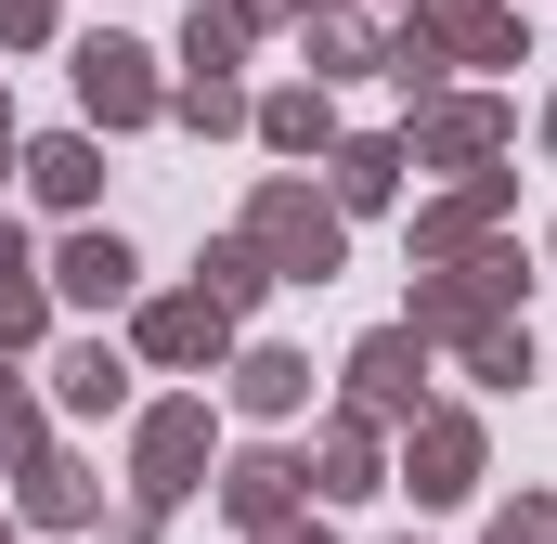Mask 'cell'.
I'll return each mask as SVG.
<instances>
[{
    "mask_svg": "<svg viewBox=\"0 0 557 544\" xmlns=\"http://www.w3.org/2000/svg\"><path fill=\"white\" fill-rule=\"evenodd\" d=\"M260 143H273V156H324V143H337L324 91H273V104H260Z\"/></svg>",
    "mask_w": 557,
    "mask_h": 544,
    "instance_id": "19",
    "label": "cell"
},
{
    "mask_svg": "<svg viewBox=\"0 0 557 544\" xmlns=\"http://www.w3.org/2000/svg\"><path fill=\"white\" fill-rule=\"evenodd\" d=\"M182 118H195V131H234L247 104H234V78H182Z\"/></svg>",
    "mask_w": 557,
    "mask_h": 544,
    "instance_id": "24",
    "label": "cell"
},
{
    "mask_svg": "<svg viewBox=\"0 0 557 544\" xmlns=\"http://www.w3.org/2000/svg\"><path fill=\"white\" fill-rule=\"evenodd\" d=\"M0 169H13V104H0Z\"/></svg>",
    "mask_w": 557,
    "mask_h": 544,
    "instance_id": "28",
    "label": "cell"
},
{
    "mask_svg": "<svg viewBox=\"0 0 557 544\" xmlns=\"http://www.w3.org/2000/svg\"><path fill=\"white\" fill-rule=\"evenodd\" d=\"M78 104H91L104 131H143V118H156V52H143V39H78Z\"/></svg>",
    "mask_w": 557,
    "mask_h": 544,
    "instance_id": "5",
    "label": "cell"
},
{
    "mask_svg": "<svg viewBox=\"0 0 557 544\" xmlns=\"http://www.w3.org/2000/svg\"><path fill=\"white\" fill-rule=\"evenodd\" d=\"M260 285H273V260H260V247H247V234H234V247H208V260H195V298H208V311H221V324H234V311H260Z\"/></svg>",
    "mask_w": 557,
    "mask_h": 544,
    "instance_id": "14",
    "label": "cell"
},
{
    "mask_svg": "<svg viewBox=\"0 0 557 544\" xmlns=\"http://www.w3.org/2000/svg\"><path fill=\"white\" fill-rule=\"evenodd\" d=\"M506 131H519L506 104H441V118H428V156H454V169H480V156H506Z\"/></svg>",
    "mask_w": 557,
    "mask_h": 544,
    "instance_id": "17",
    "label": "cell"
},
{
    "mask_svg": "<svg viewBox=\"0 0 557 544\" xmlns=\"http://www.w3.org/2000/svg\"><path fill=\"white\" fill-rule=\"evenodd\" d=\"M26 182H39L52 208H91V195H104V156H91V131H52V143H26Z\"/></svg>",
    "mask_w": 557,
    "mask_h": 544,
    "instance_id": "11",
    "label": "cell"
},
{
    "mask_svg": "<svg viewBox=\"0 0 557 544\" xmlns=\"http://www.w3.org/2000/svg\"><path fill=\"white\" fill-rule=\"evenodd\" d=\"M545 143H557V118H545Z\"/></svg>",
    "mask_w": 557,
    "mask_h": 544,
    "instance_id": "29",
    "label": "cell"
},
{
    "mask_svg": "<svg viewBox=\"0 0 557 544\" xmlns=\"http://www.w3.org/2000/svg\"><path fill=\"white\" fill-rule=\"evenodd\" d=\"M131 247H117V234H65V260H52V285H65V298H78V311H117V298H131Z\"/></svg>",
    "mask_w": 557,
    "mask_h": 544,
    "instance_id": "10",
    "label": "cell"
},
{
    "mask_svg": "<svg viewBox=\"0 0 557 544\" xmlns=\"http://www.w3.org/2000/svg\"><path fill=\"white\" fill-rule=\"evenodd\" d=\"M403 544H416V532H403Z\"/></svg>",
    "mask_w": 557,
    "mask_h": 544,
    "instance_id": "31",
    "label": "cell"
},
{
    "mask_svg": "<svg viewBox=\"0 0 557 544\" xmlns=\"http://www.w3.org/2000/svg\"><path fill=\"white\" fill-rule=\"evenodd\" d=\"M221 506H234L247 532H273L285 506H298V467H285V454H234V467H221Z\"/></svg>",
    "mask_w": 557,
    "mask_h": 544,
    "instance_id": "12",
    "label": "cell"
},
{
    "mask_svg": "<svg viewBox=\"0 0 557 544\" xmlns=\"http://www.w3.org/2000/svg\"><path fill=\"white\" fill-rule=\"evenodd\" d=\"M52 390H65L78 415H117V403H131V350H104V337H91V350H65V363H52Z\"/></svg>",
    "mask_w": 557,
    "mask_h": 544,
    "instance_id": "16",
    "label": "cell"
},
{
    "mask_svg": "<svg viewBox=\"0 0 557 544\" xmlns=\"http://www.w3.org/2000/svg\"><path fill=\"white\" fill-rule=\"evenodd\" d=\"M131 544H143V532H131Z\"/></svg>",
    "mask_w": 557,
    "mask_h": 544,
    "instance_id": "33",
    "label": "cell"
},
{
    "mask_svg": "<svg viewBox=\"0 0 557 544\" xmlns=\"http://www.w3.org/2000/svg\"><path fill=\"white\" fill-rule=\"evenodd\" d=\"M247 247L273 260V285H324L350 234H337V208H324L311 182H260V208H247Z\"/></svg>",
    "mask_w": 557,
    "mask_h": 544,
    "instance_id": "1",
    "label": "cell"
},
{
    "mask_svg": "<svg viewBox=\"0 0 557 544\" xmlns=\"http://www.w3.org/2000/svg\"><path fill=\"white\" fill-rule=\"evenodd\" d=\"M350 65H389V52H376L350 13H324V26H311V91H324V78H350Z\"/></svg>",
    "mask_w": 557,
    "mask_h": 544,
    "instance_id": "22",
    "label": "cell"
},
{
    "mask_svg": "<svg viewBox=\"0 0 557 544\" xmlns=\"http://www.w3.org/2000/svg\"><path fill=\"white\" fill-rule=\"evenodd\" d=\"M234 403L247 415H298L311 403V363L298 350H234Z\"/></svg>",
    "mask_w": 557,
    "mask_h": 544,
    "instance_id": "15",
    "label": "cell"
},
{
    "mask_svg": "<svg viewBox=\"0 0 557 544\" xmlns=\"http://www.w3.org/2000/svg\"><path fill=\"white\" fill-rule=\"evenodd\" d=\"M221 350H234V324L208 298H156L143 311V363H221Z\"/></svg>",
    "mask_w": 557,
    "mask_h": 544,
    "instance_id": "8",
    "label": "cell"
},
{
    "mask_svg": "<svg viewBox=\"0 0 557 544\" xmlns=\"http://www.w3.org/2000/svg\"><path fill=\"white\" fill-rule=\"evenodd\" d=\"M0 544H13V532H0Z\"/></svg>",
    "mask_w": 557,
    "mask_h": 544,
    "instance_id": "30",
    "label": "cell"
},
{
    "mask_svg": "<svg viewBox=\"0 0 557 544\" xmlns=\"http://www.w3.org/2000/svg\"><path fill=\"white\" fill-rule=\"evenodd\" d=\"M0 26H13V39H39V26H52V0H0Z\"/></svg>",
    "mask_w": 557,
    "mask_h": 544,
    "instance_id": "25",
    "label": "cell"
},
{
    "mask_svg": "<svg viewBox=\"0 0 557 544\" xmlns=\"http://www.w3.org/2000/svg\"><path fill=\"white\" fill-rule=\"evenodd\" d=\"M131 467H143V506H182L208 480V403H156L143 441H131Z\"/></svg>",
    "mask_w": 557,
    "mask_h": 544,
    "instance_id": "3",
    "label": "cell"
},
{
    "mask_svg": "<svg viewBox=\"0 0 557 544\" xmlns=\"http://www.w3.org/2000/svg\"><path fill=\"white\" fill-rule=\"evenodd\" d=\"M403 480H416V506L480 493V415H416V441H403Z\"/></svg>",
    "mask_w": 557,
    "mask_h": 544,
    "instance_id": "6",
    "label": "cell"
},
{
    "mask_svg": "<svg viewBox=\"0 0 557 544\" xmlns=\"http://www.w3.org/2000/svg\"><path fill=\"white\" fill-rule=\"evenodd\" d=\"M416 390H428V337L416 324H376V337L350 350V415L389 428V415H416Z\"/></svg>",
    "mask_w": 557,
    "mask_h": 544,
    "instance_id": "4",
    "label": "cell"
},
{
    "mask_svg": "<svg viewBox=\"0 0 557 544\" xmlns=\"http://www.w3.org/2000/svg\"><path fill=\"white\" fill-rule=\"evenodd\" d=\"M234 52H247V13H208V0H195V26H182V65H195V78H234Z\"/></svg>",
    "mask_w": 557,
    "mask_h": 544,
    "instance_id": "21",
    "label": "cell"
},
{
    "mask_svg": "<svg viewBox=\"0 0 557 544\" xmlns=\"http://www.w3.org/2000/svg\"><path fill=\"white\" fill-rule=\"evenodd\" d=\"M467 376H480V390H519V376H532V324H493V337H467Z\"/></svg>",
    "mask_w": 557,
    "mask_h": 544,
    "instance_id": "23",
    "label": "cell"
},
{
    "mask_svg": "<svg viewBox=\"0 0 557 544\" xmlns=\"http://www.w3.org/2000/svg\"><path fill=\"white\" fill-rule=\"evenodd\" d=\"M416 39L454 52V65H519V13H506V0H428Z\"/></svg>",
    "mask_w": 557,
    "mask_h": 544,
    "instance_id": "7",
    "label": "cell"
},
{
    "mask_svg": "<svg viewBox=\"0 0 557 544\" xmlns=\"http://www.w3.org/2000/svg\"><path fill=\"white\" fill-rule=\"evenodd\" d=\"M234 13H247V26H285V13H311V0H234Z\"/></svg>",
    "mask_w": 557,
    "mask_h": 544,
    "instance_id": "26",
    "label": "cell"
},
{
    "mask_svg": "<svg viewBox=\"0 0 557 544\" xmlns=\"http://www.w3.org/2000/svg\"><path fill=\"white\" fill-rule=\"evenodd\" d=\"M26 519H52V532H78V519H91V467H65V454H39V467H26Z\"/></svg>",
    "mask_w": 557,
    "mask_h": 544,
    "instance_id": "20",
    "label": "cell"
},
{
    "mask_svg": "<svg viewBox=\"0 0 557 544\" xmlns=\"http://www.w3.org/2000/svg\"><path fill=\"white\" fill-rule=\"evenodd\" d=\"M298 493H324V506H363V493H376V428H363V415H337V428H324V454L298 467Z\"/></svg>",
    "mask_w": 557,
    "mask_h": 544,
    "instance_id": "9",
    "label": "cell"
},
{
    "mask_svg": "<svg viewBox=\"0 0 557 544\" xmlns=\"http://www.w3.org/2000/svg\"><path fill=\"white\" fill-rule=\"evenodd\" d=\"M260 544H324V519H273V532H260Z\"/></svg>",
    "mask_w": 557,
    "mask_h": 544,
    "instance_id": "27",
    "label": "cell"
},
{
    "mask_svg": "<svg viewBox=\"0 0 557 544\" xmlns=\"http://www.w3.org/2000/svg\"><path fill=\"white\" fill-rule=\"evenodd\" d=\"M545 247H557V234H545Z\"/></svg>",
    "mask_w": 557,
    "mask_h": 544,
    "instance_id": "32",
    "label": "cell"
},
{
    "mask_svg": "<svg viewBox=\"0 0 557 544\" xmlns=\"http://www.w3.org/2000/svg\"><path fill=\"white\" fill-rule=\"evenodd\" d=\"M389 195H403V143H337V208H389Z\"/></svg>",
    "mask_w": 557,
    "mask_h": 544,
    "instance_id": "18",
    "label": "cell"
},
{
    "mask_svg": "<svg viewBox=\"0 0 557 544\" xmlns=\"http://www.w3.org/2000/svg\"><path fill=\"white\" fill-rule=\"evenodd\" d=\"M39 324H52V285H39V272H26V234H13V221H0V350H26V337H39Z\"/></svg>",
    "mask_w": 557,
    "mask_h": 544,
    "instance_id": "13",
    "label": "cell"
},
{
    "mask_svg": "<svg viewBox=\"0 0 557 544\" xmlns=\"http://www.w3.org/2000/svg\"><path fill=\"white\" fill-rule=\"evenodd\" d=\"M506 298H519V247H480V260H454V272L416 285V337H493Z\"/></svg>",
    "mask_w": 557,
    "mask_h": 544,
    "instance_id": "2",
    "label": "cell"
}]
</instances>
